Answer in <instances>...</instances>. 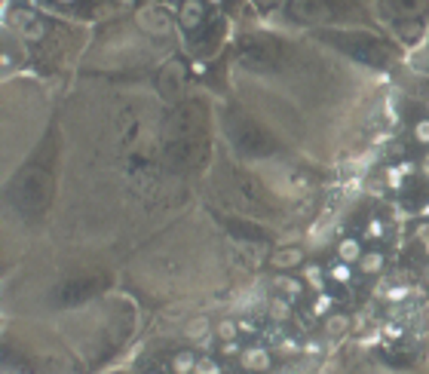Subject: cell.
<instances>
[{"label": "cell", "instance_id": "6da1fadb", "mask_svg": "<svg viewBox=\"0 0 429 374\" xmlns=\"http://www.w3.org/2000/svg\"><path fill=\"white\" fill-rule=\"evenodd\" d=\"M206 0H184L181 4V10H178V22H181V28L184 31H197V28H203V22H206Z\"/></svg>", "mask_w": 429, "mask_h": 374}, {"label": "cell", "instance_id": "7a4b0ae2", "mask_svg": "<svg viewBox=\"0 0 429 374\" xmlns=\"http://www.w3.org/2000/svg\"><path fill=\"white\" fill-rule=\"evenodd\" d=\"M362 254H365V249H362V243L356 240V236H343V240L338 243V261H347V264H359Z\"/></svg>", "mask_w": 429, "mask_h": 374}, {"label": "cell", "instance_id": "3957f363", "mask_svg": "<svg viewBox=\"0 0 429 374\" xmlns=\"http://www.w3.org/2000/svg\"><path fill=\"white\" fill-rule=\"evenodd\" d=\"M239 362H242V368H246V371H264L270 359H267L264 347H249V350L239 356Z\"/></svg>", "mask_w": 429, "mask_h": 374}, {"label": "cell", "instance_id": "277c9868", "mask_svg": "<svg viewBox=\"0 0 429 374\" xmlns=\"http://www.w3.org/2000/svg\"><path fill=\"white\" fill-rule=\"evenodd\" d=\"M359 267H362V273L377 276V273H381V270L386 267V254H383V252H377V249H368L365 254H362Z\"/></svg>", "mask_w": 429, "mask_h": 374}, {"label": "cell", "instance_id": "5b68a950", "mask_svg": "<svg viewBox=\"0 0 429 374\" xmlns=\"http://www.w3.org/2000/svg\"><path fill=\"white\" fill-rule=\"evenodd\" d=\"M328 279H331V283L347 285L352 279V264H347V261H334V264L328 267Z\"/></svg>", "mask_w": 429, "mask_h": 374}, {"label": "cell", "instance_id": "8992f818", "mask_svg": "<svg viewBox=\"0 0 429 374\" xmlns=\"http://www.w3.org/2000/svg\"><path fill=\"white\" fill-rule=\"evenodd\" d=\"M172 371H175V374H190V371H197V359H193V353H190V350H181V353L172 359Z\"/></svg>", "mask_w": 429, "mask_h": 374}, {"label": "cell", "instance_id": "52a82bcc", "mask_svg": "<svg viewBox=\"0 0 429 374\" xmlns=\"http://www.w3.org/2000/svg\"><path fill=\"white\" fill-rule=\"evenodd\" d=\"M411 135H414L417 144H423V148H429V117H423V120H417L414 126H411Z\"/></svg>", "mask_w": 429, "mask_h": 374}, {"label": "cell", "instance_id": "ba28073f", "mask_svg": "<svg viewBox=\"0 0 429 374\" xmlns=\"http://www.w3.org/2000/svg\"><path fill=\"white\" fill-rule=\"evenodd\" d=\"M301 261H304V254L294 249V252H279V254L273 258V264H276V267H285V264L294 267V264H301Z\"/></svg>", "mask_w": 429, "mask_h": 374}, {"label": "cell", "instance_id": "9c48e42d", "mask_svg": "<svg viewBox=\"0 0 429 374\" xmlns=\"http://www.w3.org/2000/svg\"><path fill=\"white\" fill-rule=\"evenodd\" d=\"M218 331V337H224V341H233V337L239 335V322H230V319H224L221 325L215 328Z\"/></svg>", "mask_w": 429, "mask_h": 374}, {"label": "cell", "instance_id": "30bf717a", "mask_svg": "<svg viewBox=\"0 0 429 374\" xmlns=\"http://www.w3.org/2000/svg\"><path fill=\"white\" fill-rule=\"evenodd\" d=\"M270 316H273L276 322L289 319V301H285V297H276V301L270 304Z\"/></svg>", "mask_w": 429, "mask_h": 374}, {"label": "cell", "instance_id": "8fae6325", "mask_svg": "<svg viewBox=\"0 0 429 374\" xmlns=\"http://www.w3.org/2000/svg\"><path fill=\"white\" fill-rule=\"evenodd\" d=\"M276 285H279L282 288V292H291L294 297H301V283H298V279H285V276H279V279H276Z\"/></svg>", "mask_w": 429, "mask_h": 374}, {"label": "cell", "instance_id": "7c38bea8", "mask_svg": "<svg viewBox=\"0 0 429 374\" xmlns=\"http://www.w3.org/2000/svg\"><path fill=\"white\" fill-rule=\"evenodd\" d=\"M304 279H307V283L313 285V288H322V279H325V276H322V270H319V267H307V270H304Z\"/></svg>", "mask_w": 429, "mask_h": 374}, {"label": "cell", "instance_id": "4fadbf2b", "mask_svg": "<svg viewBox=\"0 0 429 374\" xmlns=\"http://www.w3.org/2000/svg\"><path fill=\"white\" fill-rule=\"evenodd\" d=\"M368 236H371V240H381L383 236V221H368Z\"/></svg>", "mask_w": 429, "mask_h": 374}, {"label": "cell", "instance_id": "5bb4252c", "mask_svg": "<svg viewBox=\"0 0 429 374\" xmlns=\"http://www.w3.org/2000/svg\"><path fill=\"white\" fill-rule=\"evenodd\" d=\"M197 374H218V365L212 359H203V362H197Z\"/></svg>", "mask_w": 429, "mask_h": 374}, {"label": "cell", "instance_id": "9a60e30c", "mask_svg": "<svg viewBox=\"0 0 429 374\" xmlns=\"http://www.w3.org/2000/svg\"><path fill=\"white\" fill-rule=\"evenodd\" d=\"M347 328V316H331L328 319V331H343Z\"/></svg>", "mask_w": 429, "mask_h": 374}, {"label": "cell", "instance_id": "2e32d148", "mask_svg": "<svg viewBox=\"0 0 429 374\" xmlns=\"http://www.w3.org/2000/svg\"><path fill=\"white\" fill-rule=\"evenodd\" d=\"M53 4H58V6H71V4H77V0H53Z\"/></svg>", "mask_w": 429, "mask_h": 374}, {"label": "cell", "instance_id": "e0dca14e", "mask_svg": "<svg viewBox=\"0 0 429 374\" xmlns=\"http://www.w3.org/2000/svg\"><path fill=\"white\" fill-rule=\"evenodd\" d=\"M423 285H426V288H429V264H426V267H423Z\"/></svg>", "mask_w": 429, "mask_h": 374}, {"label": "cell", "instance_id": "ac0fdd59", "mask_svg": "<svg viewBox=\"0 0 429 374\" xmlns=\"http://www.w3.org/2000/svg\"><path fill=\"white\" fill-rule=\"evenodd\" d=\"M206 4H209V6H221L224 0H206Z\"/></svg>", "mask_w": 429, "mask_h": 374}]
</instances>
